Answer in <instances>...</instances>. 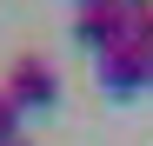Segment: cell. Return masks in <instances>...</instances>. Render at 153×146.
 Segmentation results:
<instances>
[{
	"label": "cell",
	"mask_w": 153,
	"mask_h": 146,
	"mask_svg": "<svg viewBox=\"0 0 153 146\" xmlns=\"http://www.w3.org/2000/svg\"><path fill=\"white\" fill-rule=\"evenodd\" d=\"M120 13H153V0H113Z\"/></svg>",
	"instance_id": "cell-5"
},
{
	"label": "cell",
	"mask_w": 153,
	"mask_h": 146,
	"mask_svg": "<svg viewBox=\"0 0 153 146\" xmlns=\"http://www.w3.org/2000/svg\"><path fill=\"white\" fill-rule=\"evenodd\" d=\"M73 7H80V13H107L113 0H73Z\"/></svg>",
	"instance_id": "cell-6"
},
{
	"label": "cell",
	"mask_w": 153,
	"mask_h": 146,
	"mask_svg": "<svg viewBox=\"0 0 153 146\" xmlns=\"http://www.w3.org/2000/svg\"><path fill=\"white\" fill-rule=\"evenodd\" d=\"M20 126H27V113H20L7 93H0V146H20Z\"/></svg>",
	"instance_id": "cell-4"
},
{
	"label": "cell",
	"mask_w": 153,
	"mask_h": 146,
	"mask_svg": "<svg viewBox=\"0 0 153 146\" xmlns=\"http://www.w3.org/2000/svg\"><path fill=\"white\" fill-rule=\"evenodd\" d=\"M20 146H27V139H20Z\"/></svg>",
	"instance_id": "cell-7"
},
{
	"label": "cell",
	"mask_w": 153,
	"mask_h": 146,
	"mask_svg": "<svg viewBox=\"0 0 153 146\" xmlns=\"http://www.w3.org/2000/svg\"><path fill=\"white\" fill-rule=\"evenodd\" d=\"M7 100L20 106V113H53L60 106V73H53V60H40V53H20L13 66H7Z\"/></svg>",
	"instance_id": "cell-1"
},
{
	"label": "cell",
	"mask_w": 153,
	"mask_h": 146,
	"mask_svg": "<svg viewBox=\"0 0 153 146\" xmlns=\"http://www.w3.org/2000/svg\"><path fill=\"white\" fill-rule=\"evenodd\" d=\"M73 46L93 53V60H107L113 46H120V13H113V7H107V13H73Z\"/></svg>",
	"instance_id": "cell-3"
},
{
	"label": "cell",
	"mask_w": 153,
	"mask_h": 146,
	"mask_svg": "<svg viewBox=\"0 0 153 146\" xmlns=\"http://www.w3.org/2000/svg\"><path fill=\"white\" fill-rule=\"evenodd\" d=\"M100 93H113V100H140V93H153V60L113 46V53L100 60Z\"/></svg>",
	"instance_id": "cell-2"
}]
</instances>
